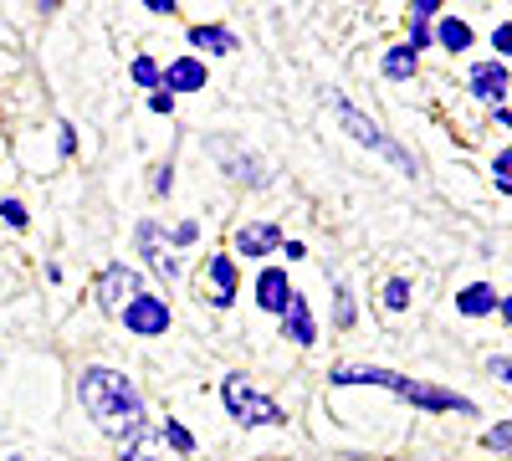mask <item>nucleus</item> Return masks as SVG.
<instances>
[{"mask_svg":"<svg viewBox=\"0 0 512 461\" xmlns=\"http://www.w3.org/2000/svg\"><path fill=\"white\" fill-rule=\"evenodd\" d=\"M77 400L82 410H88V421L108 436H123V431H139L144 426V395L134 390V380L108 364H93V369H82V380H77Z\"/></svg>","mask_w":512,"mask_h":461,"instance_id":"f257e3e1","label":"nucleus"},{"mask_svg":"<svg viewBox=\"0 0 512 461\" xmlns=\"http://www.w3.org/2000/svg\"><path fill=\"white\" fill-rule=\"evenodd\" d=\"M328 385H379V390H390V395H400V400H410V405H420V410H461V415H477V405L466 400V395H451V390H441V385H420V380H410V374H395V369H379V364H338L333 374H328Z\"/></svg>","mask_w":512,"mask_h":461,"instance_id":"f03ea898","label":"nucleus"},{"mask_svg":"<svg viewBox=\"0 0 512 461\" xmlns=\"http://www.w3.org/2000/svg\"><path fill=\"white\" fill-rule=\"evenodd\" d=\"M328 108H333V118H338V123H344V134H354L359 144H369V149H374V154H384V159H395L405 175H420L415 154H410V149H400V144H395L390 134H384V129H379V123H374L369 113H359V108H354L344 93H328Z\"/></svg>","mask_w":512,"mask_h":461,"instance_id":"7ed1b4c3","label":"nucleus"},{"mask_svg":"<svg viewBox=\"0 0 512 461\" xmlns=\"http://www.w3.org/2000/svg\"><path fill=\"white\" fill-rule=\"evenodd\" d=\"M221 400L231 410V421H241V426H282V405L272 395H262V390H251L246 374H226Z\"/></svg>","mask_w":512,"mask_h":461,"instance_id":"20e7f679","label":"nucleus"},{"mask_svg":"<svg viewBox=\"0 0 512 461\" xmlns=\"http://www.w3.org/2000/svg\"><path fill=\"white\" fill-rule=\"evenodd\" d=\"M134 298H144V282H139V272L134 267H123V262H113V267H103V277H98V308L103 313H123Z\"/></svg>","mask_w":512,"mask_h":461,"instance_id":"39448f33","label":"nucleus"},{"mask_svg":"<svg viewBox=\"0 0 512 461\" xmlns=\"http://www.w3.org/2000/svg\"><path fill=\"white\" fill-rule=\"evenodd\" d=\"M118 318H123L128 333H139V339H164V333H169V308H164V298H149V292L128 303Z\"/></svg>","mask_w":512,"mask_h":461,"instance_id":"423d86ee","label":"nucleus"},{"mask_svg":"<svg viewBox=\"0 0 512 461\" xmlns=\"http://www.w3.org/2000/svg\"><path fill=\"white\" fill-rule=\"evenodd\" d=\"M216 159L226 164V175H231V180H241V185H267L262 159H256L251 149H241L236 139H216Z\"/></svg>","mask_w":512,"mask_h":461,"instance_id":"0eeeda50","label":"nucleus"},{"mask_svg":"<svg viewBox=\"0 0 512 461\" xmlns=\"http://www.w3.org/2000/svg\"><path fill=\"white\" fill-rule=\"evenodd\" d=\"M282 333H287V339L292 344H318V323H313V308H308V298H303V292H297L292 287V298H287V308H282Z\"/></svg>","mask_w":512,"mask_h":461,"instance_id":"6e6552de","label":"nucleus"},{"mask_svg":"<svg viewBox=\"0 0 512 461\" xmlns=\"http://www.w3.org/2000/svg\"><path fill=\"white\" fill-rule=\"evenodd\" d=\"M205 88V62H195V57H180V62H169L164 72H159V93H200Z\"/></svg>","mask_w":512,"mask_h":461,"instance_id":"1a4fd4ad","label":"nucleus"},{"mask_svg":"<svg viewBox=\"0 0 512 461\" xmlns=\"http://www.w3.org/2000/svg\"><path fill=\"white\" fill-rule=\"evenodd\" d=\"M277 246H282V231L272 221H251V226L236 231V251H241V257H272Z\"/></svg>","mask_w":512,"mask_h":461,"instance_id":"9d476101","label":"nucleus"},{"mask_svg":"<svg viewBox=\"0 0 512 461\" xmlns=\"http://www.w3.org/2000/svg\"><path fill=\"white\" fill-rule=\"evenodd\" d=\"M472 93L482 98V103H507V67L502 62H477L472 67Z\"/></svg>","mask_w":512,"mask_h":461,"instance_id":"9b49d317","label":"nucleus"},{"mask_svg":"<svg viewBox=\"0 0 512 461\" xmlns=\"http://www.w3.org/2000/svg\"><path fill=\"white\" fill-rule=\"evenodd\" d=\"M456 308L466 313V318H487V313H507V303H502V292L492 287V282H472L456 298Z\"/></svg>","mask_w":512,"mask_h":461,"instance_id":"f8f14e48","label":"nucleus"},{"mask_svg":"<svg viewBox=\"0 0 512 461\" xmlns=\"http://www.w3.org/2000/svg\"><path fill=\"white\" fill-rule=\"evenodd\" d=\"M139 251L149 257V267H154L164 282H175V277H180V262H175V257H164V246H159V226H154V221H144V226H139Z\"/></svg>","mask_w":512,"mask_h":461,"instance_id":"ddd939ff","label":"nucleus"},{"mask_svg":"<svg viewBox=\"0 0 512 461\" xmlns=\"http://www.w3.org/2000/svg\"><path fill=\"white\" fill-rule=\"evenodd\" d=\"M292 298V287H287V272L282 267H267L262 277H256V303H262L267 313H282Z\"/></svg>","mask_w":512,"mask_h":461,"instance_id":"4468645a","label":"nucleus"},{"mask_svg":"<svg viewBox=\"0 0 512 461\" xmlns=\"http://www.w3.org/2000/svg\"><path fill=\"white\" fill-rule=\"evenodd\" d=\"M123 461H175V456L164 451V436H159L154 426H139L134 441L123 446Z\"/></svg>","mask_w":512,"mask_h":461,"instance_id":"2eb2a0df","label":"nucleus"},{"mask_svg":"<svg viewBox=\"0 0 512 461\" xmlns=\"http://www.w3.org/2000/svg\"><path fill=\"white\" fill-rule=\"evenodd\" d=\"M190 47L216 52V57H231L241 41H236V31H226V26H195V31H190Z\"/></svg>","mask_w":512,"mask_h":461,"instance_id":"dca6fc26","label":"nucleus"},{"mask_svg":"<svg viewBox=\"0 0 512 461\" xmlns=\"http://www.w3.org/2000/svg\"><path fill=\"white\" fill-rule=\"evenodd\" d=\"M436 0H415L410 6V52H425L431 47V21H436Z\"/></svg>","mask_w":512,"mask_h":461,"instance_id":"f3484780","label":"nucleus"},{"mask_svg":"<svg viewBox=\"0 0 512 461\" xmlns=\"http://www.w3.org/2000/svg\"><path fill=\"white\" fill-rule=\"evenodd\" d=\"M210 282H216L210 308H231V298H236V262L231 257H210Z\"/></svg>","mask_w":512,"mask_h":461,"instance_id":"a211bd4d","label":"nucleus"},{"mask_svg":"<svg viewBox=\"0 0 512 461\" xmlns=\"http://www.w3.org/2000/svg\"><path fill=\"white\" fill-rule=\"evenodd\" d=\"M436 41H441L446 52H466V47H472V26H466L461 16H446V21L436 26Z\"/></svg>","mask_w":512,"mask_h":461,"instance_id":"6ab92c4d","label":"nucleus"},{"mask_svg":"<svg viewBox=\"0 0 512 461\" xmlns=\"http://www.w3.org/2000/svg\"><path fill=\"white\" fill-rule=\"evenodd\" d=\"M415 62H420V57H415L410 47H395V52H384L379 67H384V77H390V82H405V77H415Z\"/></svg>","mask_w":512,"mask_h":461,"instance_id":"aec40b11","label":"nucleus"},{"mask_svg":"<svg viewBox=\"0 0 512 461\" xmlns=\"http://www.w3.org/2000/svg\"><path fill=\"white\" fill-rule=\"evenodd\" d=\"M164 441H169V451H175V456H190L195 451V436L180 426V421H164V431H159Z\"/></svg>","mask_w":512,"mask_h":461,"instance_id":"412c9836","label":"nucleus"},{"mask_svg":"<svg viewBox=\"0 0 512 461\" xmlns=\"http://www.w3.org/2000/svg\"><path fill=\"white\" fill-rule=\"evenodd\" d=\"M384 308H410V282L405 277H390V282H384Z\"/></svg>","mask_w":512,"mask_h":461,"instance_id":"4be33fe9","label":"nucleus"},{"mask_svg":"<svg viewBox=\"0 0 512 461\" xmlns=\"http://www.w3.org/2000/svg\"><path fill=\"white\" fill-rule=\"evenodd\" d=\"M128 72H134L139 88H159V62L154 57H134V67H128Z\"/></svg>","mask_w":512,"mask_h":461,"instance_id":"5701e85b","label":"nucleus"},{"mask_svg":"<svg viewBox=\"0 0 512 461\" xmlns=\"http://www.w3.org/2000/svg\"><path fill=\"white\" fill-rule=\"evenodd\" d=\"M0 216H6V226H11V231H26V221H31L21 200H0Z\"/></svg>","mask_w":512,"mask_h":461,"instance_id":"b1692460","label":"nucleus"},{"mask_svg":"<svg viewBox=\"0 0 512 461\" xmlns=\"http://www.w3.org/2000/svg\"><path fill=\"white\" fill-rule=\"evenodd\" d=\"M333 323H338V328H349V323H354V298H349V287H338V303H333Z\"/></svg>","mask_w":512,"mask_h":461,"instance_id":"393cba45","label":"nucleus"},{"mask_svg":"<svg viewBox=\"0 0 512 461\" xmlns=\"http://www.w3.org/2000/svg\"><path fill=\"white\" fill-rule=\"evenodd\" d=\"M482 441H487L492 451H507V441H512V426H507V421H497V426H492V431H487Z\"/></svg>","mask_w":512,"mask_h":461,"instance_id":"a878e982","label":"nucleus"},{"mask_svg":"<svg viewBox=\"0 0 512 461\" xmlns=\"http://www.w3.org/2000/svg\"><path fill=\"white\" fill-rule=\"evenodd\" d=\"M492 170H497V190L507 195V190H512V175H507V170H512V154H497V164H492Z\"/></svg>","mask_w":512,"mask_h":461,"instance_id":"bb28decb","label":"nucleus"},{"mask_svg":"<svg viewBox=\"0 0 512 461\" xmlns=\"http://www.w3.org/2000/svg\"><path fill=\"white\" fill-rule=\"evenodd\" d=\"M57 134H62V139H57V149H62V154H72V149H77V129H72V123H57Z\"/></svg>","mask_w":512,"mask_h":461,"instance_id":"cd10ccee","label":"nucleus"},{"mask_svg":"<svg viewBox=\"0 0 512 461\" xmlns=\"http://www.w3.org/2000/svg\"><path fill=\"white\" fill-rule=\"evenodd\" d=\"M169 241H175V246H190V241H195V221L175 226V231H169Z\"/></svg>","mask_w":512,"mask_h":461,"instance_id":"c85d7f7f","label":"nucleus"},{"mask_svg":"<svg viewBox=\"0 0 512 461\" xmlns=\"http://www.w3.org/2000/svg\"><path fill=\"white\" fill-rule=\"evenodd\" d=\"M169 185L175 180H169V164H164V170H154V195H169Z\"/></svg>","mask_w":512,"mask_h":461,"instance_id":"c756f323","label":"nucleus"},{"mask_svg":"<svg viewBox=\"0 0 512 461\" xmlns=\"http://www.w3.org/2000/svg\"><path fill=\"white\" fill-rule=\"evenodd\" d=\"M149 108H154V113H169V108H175V98H169V93H154Z\"/></svg>","mask_w":512,"mask_h":461,"instance_id":"7c9ffc66","label":"nucleus"},{"mask_svg":"<svg viewBox=\"0 0 512 461\" xmlns=\"http://www.w3.org/2000/svg\"><path fill=\"white\" fill-rule=\"evenodd\" d=\"M492 374H497V380H507V374H512V359H507V354H497V359H492Z\"/></svg>","mask_w":512,"mask_h":461,"instance_id":"2f4dec72","label":"nucleus"}]
</instances>
